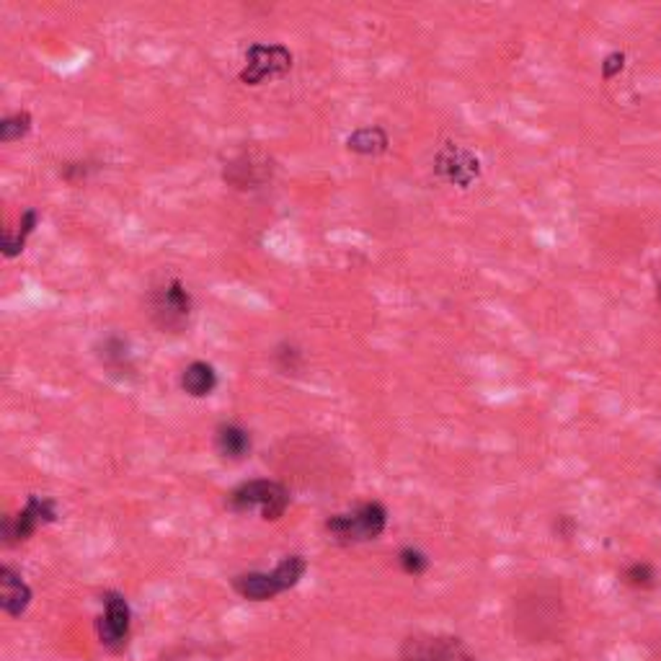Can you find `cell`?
Instances as JSON below:
<instances>
[{"label":"cell","instance_id":"3957f363","mask_svg":"<svg viewBox=\"0 0 661 661\" xmlns=\"http://www.w3.org/2000/svg\"><path fill=\"white\" fill-rule=\"evenodd\" d=\"M147 313L161 330H184L194 313V297L181 279H168L150 292Z\"/></svg>","mask_w":661,"mask_h":661},{"label":"cell","instance_id":"44dd1931","mask_svg":"<svg viewBox=\"0 0 661 661\" xmlns=\"http://www.w3.org/2000/svg\"><path fill=\"white\" fill-rule=\"evenodd\" d=\"M615 70H622V55H610L607 60L602 62V73H604V78H613V73Z\"/></svg>","mask_w":661,"mask_h":661},{"label":"cell","instance_id":"8992f818","mask_svg":"<svg viewBox=\"0 0 661 661\" xmlns=\"http://www.w3.org/2000/svg\"><path fill=\"white\" fill-rule=\"evenodd\" d=\"M434 171L454 186H471L480 173V163L471 150L460 147V145L447 143L439 153H436V161H434Z\"/></svg>","mask_w":661,"mask_h":661},{"label":"cell","instance_id":"2e32d148","mask_svg":"<svg viewBox=\"0 0 661 661\" xmlns=\"http://www.w3.org/2000/svg\"><path fill=\"white\" fill-rule=\"evenodd\" d=\"M305 568H308V563H305V558L303 556H287L279 560V566L271 571L274 578H277V584H279V589L285 592V589H292L303 574H305Z\"/></svg>","mask_w":661,"mask_h":661},{"label":"cell","instance_id":"8fae6325","mask_svg":"<svg viewBox=\"0 0 661 661\" xmlns=\"http://www.w3.org/2000/svg\"><path fill=\"white\" fill-rule=\"evenodd\" d=\"M215 447L225 460H243L251 453V434L238 424H220L215 432Z\"/></svg>","mask_w":661,"mask_h":661},{"label":"cell","instance_id":"d6986e66","mask_svg":"<svg viewBox=\"0 0 661 661\" xmlns=\"http://www.w3.org/2000/svg\"><path fill=\"white\" fill-rule=\"evenodd\" d=\"M274 359H277V367L289 375V372H297L300 370V365H303V354L300 349L295 347V344H279L277 351H274Z\"/></svg>","mask_w":661,"mask_h":661},{"label":"cell","instance_id":"7a4b0ae2","mask_svg":"<svg viewBox=\"0 0 661 661\" xmlns=\"http://www.w3.org/2000/svg\"><path fill=\"white\" fill-rule=\"evenodd\" d=\"M227 507L233 512H259L261 519H279V516L287 512L289 507V491L277 483V480H248L241 483L233 494L227 496Z\"/></svg>","mask_w":661,"mask_h":661},{"label":"cell","instance_id":"9c48e42d","mask_svg":"<svg viewBox=\"0 0 661 661\" xmlns=\"http://www.w3.org/2000/svg\"><path fill=\"white\" fill-rule=\"evenodd\" d=\"M29 602H31V589H29V584H26L16 571H11L8 566H3V568H0V607H3L8 615L19 618V615L26 613Z\"/></svg>","mask_w":661,"mask_h":661},{"label":"cell","instance_id":"ba28073f","mask_svg":"<svg viewBox=\"0 0 661 661\" xmlns=\"http://www.w3.org/2000/svg\"><path fill=\"white\" fill-rule=\"evenodd\" d=\"M103 613L101 618L96 620V628H99V639H101L103 646L109 648H122L124 639L129 633V604L122 595L117 592H106L103 595Z\"/></svg>","mask_w":661,"mask_h":661},{"label":"cell","instance_id":"6da1fadb","mask_svg":"<svg viewBox=\"0 0 661 661\" xmlns=\"http://www.w3.org/2000/svg\"><path fill=\"white\" fill-rule=\"evenodd\" d=\"M385 524H388L385 507L377 504V501H367V504H359L351 512L330 516L326 522V533L336 542L351 545V542H367V540L380 537L383 530H385Z\"/></svg>","mask_w":661,"mask_h":661},{"label":"cell","instance_id":"e0dca14e","mask_svg":"<svg viewBox=\"0 0 661 661\" xmlns=\"http://www.w3.org/2000/svg\"><path fill=\"white\" fill-rule=\"evenodd\" d=\"M31 114L29 111H16L11 117H5L0 122V143H16L21 137H26L31 132Z\"/></svg>","mask_w":661,"mask_h":661},{"label":"cell","instance_id":"5bb4252c","mask_svg":"<svg viewBox=\"0 0 661 661\" xmlns=\"http://www.w3.org/2000/svg\"><path fill=\"white\" fill-rule=\"evenodd\" d=\"M37 225H40V212H37V209H26V212L21 215L19 230L3 235V253H5V259L19 256L21 251H23V246H26V241H29V235L37 230Z\"/></svg>","mask_w":661,"mask_h":661},{"label":"cell","instance_id":"9a60e30c","mask_svg":"<svg viewBox=\"0 0 661 661\" xmlns=\"http://www.w3.org/2000/svg\"><path fill=\"white\" fill-rule=\"evenodd\" d=\"M101 362L106 367L117 372H132V362H129V347L127 341L117 339V336H109L101 347Z\"/></svg>","mask_w":661,"mask_h":661},{"label":"cell","instance_id":"30bf717a","mask_svg":"<svg viewBox=\"0 0 661 661\" xmlns=\"http://www.w3.org/2000/svg\"><path fill=\"white\" fill-rule=\"evenodd\" d=\"M233 586H235V592H238L241 597L253 599V602H264V599L277 597V595L282 592L271 571H269V574H264V571L241 574V577H235Z\"/></svg>","mask_w":661,"mask_h":661},{"label":"cell","instance_id":"ffe728a7","mask_svg":"<svg viewBox=\"0 0 661 661\" xmlns=\"http://www.w3.org/2000/svg\"><path fill=\"white\" fill-rule=\"evenodd\" d=\"M398 563H401V568H403L406 574H411V577L424 574V571H427V566H429L427 556H424L421 551H416V548H403V551H401V556H398Z\"/></svg>","mask_w":661,"mask_h":661},{"label":"cell","instance_id":"277c9868","mask_svg":"<svg viewBox=\"0 0 661 661\" xmlns=\"http://www.w3.org/2000/svg\"><path fill=\"white\" fill-rule=\"evenodd\" d=\"M292 70V52L285 44H251L246 52V65L241 70V83L261 85V83L282 78Z\"/></svg>","mask_w":661,"mask_h":661},{"label":"cell","instance_id":"7402d4cb","mask_svg":"<svg viewBox=\"0 0 661 661\" xmlns=\"http://www.w3.org/2000/svg\"><path fill=\"white\" fill-rule=\"evenodd\" d=\"M657 303H659V308H661V282L657 285Z\"/></svg>","mask_w":661,"mask_h":661},{"label":"cell","instance_id":"52a82bcc","mask_svg":"<svg viewBox=\"0 0 661 661\" xmlns=\"http://www.w3.org/2000/svg\"><path fill=\"white\" fill-rule=\"evenodd\" d=\"M403 661H473L460 639L429 636L411 639L403 648Z\"/></svg>","mask_w":661,"mask_h":661},{"label":"cell","instance_id":"5b68a950","mask_svg":"<svg viewBox=\"0 0 661 661\" xmlns=\"http://www.w3.org/2000/svg\"><path fill=\"white\" fill-rule=\"evenodd\" d=\"M55 519H57V504L52 498L29 496L26 507L21 509L19 515L3 519V540L8 545H16L21 540H29L34 535L40 524L55 522Z\"/></svg>","mask_w":661,"mask_h":661},{"label":"cell","instance_id":"4fadbf2b","mask_svg":"<svg viewBox=\"0 0 661 661\" xmlns=\"http://www.w3.org/2000/svg\"><path fill=\"white\" fill-rule=\"evenodd\" d=\"M388 135L380 127H359L347 137V147L357 155H380L388 150Z\"/></svg>","mask_w":661,"mask_h":661},{"label":"cell","instance_id":"ac0fdd59","mask_svg":"<svg viewBox=\"0 0 661 661\" xmlns=\"http://www.w3.org/2000/svg\"><path fill=\"white\" fill-rule=\"evenodd\" d=\"M622 578H625V584H630L636 589H651L657 584V571L648 563H633L625 568Z\"/></svg>","mask_w":661,"mask_h":661},{"label":"cell","instance_id":"7c38bea8","mask_svg":"<svg viewBox=\"0 0 661 661\" xmlns=\"http://www.w3.org/2000/svg\"><path fill=\"white\" fill-rule=\"evenodd\" d=\"M181 388L191 398H207L209 392L217 388V372L207 362H191L181 372Z\"/></svg>","mask_w":661,"mask_h":661}]
</instances>
